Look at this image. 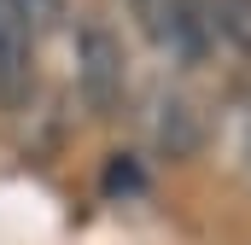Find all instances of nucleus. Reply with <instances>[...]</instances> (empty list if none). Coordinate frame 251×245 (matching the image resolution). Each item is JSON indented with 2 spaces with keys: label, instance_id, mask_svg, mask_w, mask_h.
Segmentation results:
<instances>
[{
  "label": "nucleus",
  "instance_id": "obj_1",
  "mask_svg": "<svg viewBox=\"0 0 251 245\" xmlns=\"http://www.w3.org/2000/svg\"><path fill=\"white\" fill-rule=\"evenodd\" d=\"M128 12H134V29L158 53H170L181 64H199L210 53L204 24H199V0H128Z\"/></svg>",
  "mask_w": 251,
  "mask_h": 245
},
{
  "label": "nucleus",
  "instance_id": "obj_3",
  "mask_svg": "<svg viewBox=\"0 0 251 245\" xmlns=\"http://www.w3.org/2000/svg\"><path fill=\"white\" fill-rule=\"evenodd\" d=\"M35 88V29L0 0V111H18Z\"/></svg>",
  "mask_w": 251,
  "mask_h": 245
},
{
  "label": "nucleus",
  "instance_id": "obj_4",
  "mask_svg": "<svg viewBox=\"0 0 251 245\" xmlns=\"http://www.w3.org/2000/svg\"><path fill=\"white\" fill-rule=\"evenodd\" d=\"M204 41H222L228 53L251 59V0H199Z\"/></svg>",
  "mask_w": 251,
  "mask_h": 245
},
{
  "label": "nucleus",
  "instance_id": "obj_5",
  "mask_svg": "<svg viewBox=\"0 0 251 245\" xmlns=\"http://www.w3.org/2000/svg\"><path fill=\"white\" fill-rule=\"evenodd\" d=\"M6 6H12L35 35H47V29H59V24H64V0H6Z\"/></svg>",
  "mask_w": 251,
  "mask_h": 245
},
{
  "label": "nucleus",
  "instance_id": "obj_2",
  "mask_svg": "<svg viewBox=\"0 0 251 245\" xmlns=\"http://www.w3.org/2000/svg\"><path fill=\"white\" fill-rule=\"evenodd\" d=\"M76 88L94 117H111L123 105V47L105 29H82L76 41Z\"/></svg>",
  "mask_w": 251,
  "mask_h": 245
}]
</instances>
